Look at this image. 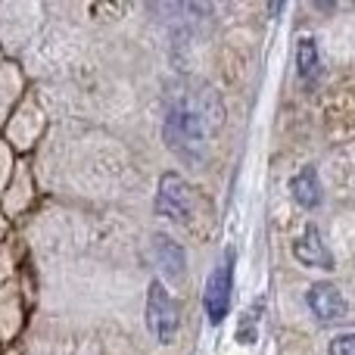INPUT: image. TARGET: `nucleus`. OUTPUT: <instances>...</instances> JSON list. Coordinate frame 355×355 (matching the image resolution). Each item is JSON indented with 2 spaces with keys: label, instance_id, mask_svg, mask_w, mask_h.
<instances>
[{
  "label": "nucleus",
  "instance_id": "nucleus-4",
  "mask_svg": "<svg viewBox=\"0 0 355 355\" xmlns=\"http://www.w3.org/2000/svg\"><path fill=\"white\" fill-rule=\"evenodd\" d=\"M156 212L166 215L172 221H190L193 215V190L184 178L166 175L159 181V193H156Z\"/></svg>",
  "mask_w": 355,
  "mask_h": 355
},
{
  "label": "nucleus",
  "instance_id": "nucleus-10",
  "mask_svg": "<svg viewBox=\"0 0 355 355\" xmlns=\"http://www.w3.org/2000/svg\"><path fill=\"white\" fill-rule=\"evenodd\" d=\"M331 355H355V334L334 337L331 340Z\"/></svg>",
  "mask_w": 355,
  "mask_h": 355
},
{
  "label": "nucleus",
  "instance_id": "nucleus-8",
  "mask_svg": "<svg viewBox=\"0 0 355 355\" xmlns=\"http://www.w3.org/2000/svg\"><path fill=\"white\" fill-rule=\"evenodd\" d=\"M290 190H293V196H296V202H300V206H306V209L318 206V202H321L318 172H315V168H302V172L290 181Z\"/></svg>",
  "mask_w": 355,
  "mask_h": 355
},
{
  "label": "nucleus",
  "instance_id": "nucleus-9",
  "mask_svg": "<svg viewBox=\"0 0 355 355\" xmlns=\"http://www.w3.org/2000/svg\"><path fill=\"white\" fill-rule=\"evenodd\" d=\"M296 69H300L302 78H312L318 72V44L312 37H302L300 47H296Z\"/></svg>",
  "mask_w": 355,
  "mask_h": 355
},
{
  "label": "nucleus",
  "instance_id": "nucleus-6",
  "mask_svg": "<svg viewBox=\"0 0 355 355\" xmlns=\"http://www.w3.org/2000/svg\"><path fill=\"white\" fill-rule=\"evenodd\" d=\"M293 256L300 259L302 265H312V268H331L334 265L331 252H327V246H324V237H321V231L315 225H309L306 234L293 243Z\"/></svg>",
  "mask_w": 355,
  "mask_h": 355
},
{
  "label": "nucleus",
  "instance_id": "nucleus-5",
  "mask_svg": "<svg viewBox=\"0 0 355 355\" xmlns=\"http://www.w3.org/2000/svg\"><path fill=\"white\" fill-rule=\"evenodd\" d=\"M306 302L312 309V315L318 321H334L340 315H346V302H343V293L334 287L331 281H318L306 290Z\"/></svg>",
  "mask_w": 355,
  "mask_h": 355
},
{
  "label": "nucleus",
  "instance_id": "nucleus-7",
  "mask_svg": "<svg viewBox=\"0 0 355 355\" xmlns=\"http://www.w3.org/2000/svg\"><path fill=\"white\" fill-rule=\"evenodd\" d=\"M153 246H156V265H159V271H166L168 281H181L184 277V250L175 243L172 237H166V234H156L153 237Z\"/></svg>",
  "mask_w": 355,
  "mask_h": 355
},
{
  "label": "nucleus",
  "instance_id": "nucleus-1",
  "mask_svg": "<svg viewBox=\"0 0 355 355\" xmlns=\"http://www.w3.org/2000/svg\"><path fill=\"white\" fill-rule=\"evenodd\" d=\"M225 125V103L218 91L200 78H178L166 87L162 137L187 166H202Z\"/></svg>",
  "mask_w": 355,
  "mask_h": 355
},
{
  "label": "nucleus",
  "instance_id": "nucleus-3",
  "mask_svg": "<svg viewBox=\"0 0 355 355\" xmlns=\"http://www.w3.org/2000/svg\"><path fill=\"white\" fill-rule=\"evenodd\" d=\"M234 256L227 252L225 262L215 265L212 275L206 281V293H202V302H206V315L212 324H221L227 318V309H231V287H234Z\"/></svg>",
  "mask_w": 355,
  "mask_h": 355
},
{
  "label": "nucleus",
  "instance_id": "nucleus-2",
  "mask_svg": "<svg viewBox=\"0 0 355 355\" xmlns=\"http://www.w3.org/2000/svg\"><path fill=\"white\" fill-rule=\"evenodd\" d=\"M147 327L159 343H172L178 334V309L166 284L153 281L147 290Z\"/></svg>",
  "mask_w": 355,
  "mask_h": 355
}]
</instances>
